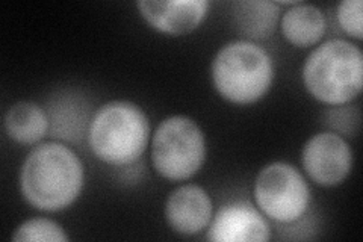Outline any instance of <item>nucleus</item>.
<instances>
[{"mask_svg":"<svg viewBox=\"0 0 363 242\" xmlns=\"http://www.w3.org/2000/svg\"><path fill=\"white\" fill-rule=\"evenodd\" d=\"M165 220L176 233L192 236L203 232L212 220V200L201 187L188 183L168 195Z\"/></svg>","mask_w":363,"mask_h":242,"instance_id":"obj_10","label":"nucleus"},{"mask_svg":"<svg viewBox=\"0 0 363 242\" xmlns=\"http://www.w3.org/2000/svg\"><path fill=\"white\" fill-rule=\"evenodd\" d=\"M281 33L297 48H311L325 33L324 13L313 5L297 4L291 6L280 20Z\"/></svg>","mask_w":363,"mask_h":242,"instance_id":"obj_13","label":"nucleus"},{"mask_svg":"<svg viewBox=\"0 0 363 242\" xmlns=\"http://www.w3.org/2000/svg\"><path fill=\"white\" fill-rule=\"evenodd\" d=\"M84 187V165L61 143L37 145L20 171V191L35 209L60 212L72 206Z\"/></svg>","mask_w":363,"mask_h":242,"instance_id":"obj_1","label":"nucleus"},{"mask_svg":"<svg viewBox=\"0 0 363 242\" xmlns=\"http://www.w3.org/2000/svg\"><path fill=\"white\" fill-rule=\"evenodd\" d=\"M271 238L265 216L248 202H233L215 214L209 239L215 242H260Z\"/></svg>","mask_w":363,"mask_h":242,"instance_id":"obj_8","label":"nucleus"},{"mask_svg":"<svg viewBox=\"0 0 363 242\" xmlns=\"http://www.w3.org/2000/svg\"><path fill=\"white\" fill-rule=\"evenodd\" d=\"M206 159V140L199 124L185 115L168 117L152 140L155 170L168 180H186L197 175Z\"/></svg>","mask_w":363,"mask_h":242,"instance_id":"obj_5","label":"nucleus"},{"mask_svg":"<svg viewBox=\"0 0 363 242\" xmlns=\"http://www.w3.org/2000/svg\"><path fill=\"white\" fill-rule=\"evenodd\" d=\"M212 82L218 94L235 105H252L262 99L274 79L271 56L252 41H232L215 55Z\"/></svg>","mask_w":363,"mask_h":242,"instance_id":"obj_4","label":"nucleus"},{"mask_svg":"<svg viewBox=\"0 0 363 242\" xmlns=\"http://www.w3.org/2000/svg\"><path fill=\"white\" fill-rule=\"evenodd\" d=\"M301 163L316 185L336 187L353 168V150L340 135L321 132L304 144Z\"/></svg>","mask_w":363,"mask_h":242,"instance_id":"obj_7","label":"nucleus"},{"mask_svg":"<svg viewBox=\"0 0 363 242\" xmlns=\"http://www.w3.org/2000/svg\"><path fill=\"white\" fill-rule=\"evenodd\" d=\"M68 239L70 238L65 235L60 224L43 216L30 218V220L21 223L13 235V241L16 242H67Z\"/></svg>","mask_w":363,"mask_h":242,"instance_id":"obj_15","label":"nucleus"},{"mask_svg":"<svg viewBox=\"0 0 363 242\" xmlns=\"http://www.w3.org/2000/svg\"><path fill=\"white\" fill-rule=\"evenodd\" d=\"M208 0H141L136 4L149 25L168 35H185L197 29L206 18Z\"/></svg>","mask_w":363,"mask_h":242,"instance_id":"obj_9","label":"nucleus"},{"mask_svg":"<svg viewBox=\"0 0 363 242\" xmlns=\"http://www.w3.org/2000/svg\"><path fill=\"white\" fill-rule=\"evenodd\" d=\"M255 199L264 215L280 224H289L308 212L311 189L294 165L272 163L256 177Z\"/></svg>","mask_w":363,"mask_h":242,"instance_id":"obj_6","label":"nucleus"},{"mask_svg":"<svg viewBox=\"0 0 363 242\" xmlns=\"http://www.w3.org/2000/svg\"><path fill=\"white\" fill-rule=\"evenodd\" d=\"M324 124L328 126L335 133L354 136L360 124V111L357 106L337 105L324 112Z\"/></svg>","mask_w":363,"mask_h":242,"instance_id":"obj_16","label":"nucleus"},{"mask_svg":"<svg viewBox=\"0 0 363 242\" xmlns=\"http://www.w3.org/2000/svg\"><path fill=\"white\" fill-rule=\"evenodd\" d=\"M150 140V120L132 101L113 100L97 109L89 121L91 152L109 165H130L145 152Z\"/></svg>","mask_w":363,"mask_h":242,"instance_id":"obj_2","label":"nucleus"},{"mask_svg":"<svg viewBox=\"0 0 363 242\" xmlns=\"http://www.w3.org/2000/svg\"><path fill=\"white\" fill-rule=\"evenodd\" d=\"M303 82L311 96L325 105H347L363 88V55L356 44L328 40L308 56Z\"/></svg>","mask_w":363,"mask_h":242,"instance_id":"obj_3","label":"nucleus"},{"mask_svg":"<svg viewBox=\"0 0 363 242\" xmlns=\"http://www.w3.org/2000/svg\"><path fill=\"white\" fill-rule=\"evenodd\" d=\"M337 21L348 35L362 40V0H344L337 6Z\"/></svg>","mask_w":363,"mask_h":242,"instance_id":"obj_17","label":"nucleus"},{"mask_svg":"<svg viewBox=\"0 0 363 242\" xmlns=\"http://www.w3.org/2000/svg\"><path fill=\"white\" fill-rule=\"evenodd\" d=\"M232 16L236 29L244 37L264 40L277 26L280 6L268 0H241L232 5Z\"/></svg>","mask_w":363,"mask_h":242,"instance_id":"obj_14","label":"nucleus"},{"mask_svg":"<svg viewBox=\"0 0 363 242\" xmlns=\"http://www.w3.org/2000/svg\"><path fill=\"white\" fill-rule=\"evenodd\" d=\"M88 103L81 97L61 94L50 101L48 115L50 135L65 141H79L86 131Z\"/></svg>","mask_w":363,"mask_h":242,"instance_id":"obj_11","label":"nucleus"},{"mask_svg":"<svg viewBox=\"0 0 363 242\" xmlns=\"http://www.w3.org/2000/svg\"><path fill=\"white\" fill-rule=\"evenodd\" d=\"M4 124L11 140L23 145L40 143L50 129L48 112L33 101H18L11 106Z\"/></svg>","mask_w":363,"mask_h":242,"instance_id":"obj_12","label":"nucleus"}]
</instances>
